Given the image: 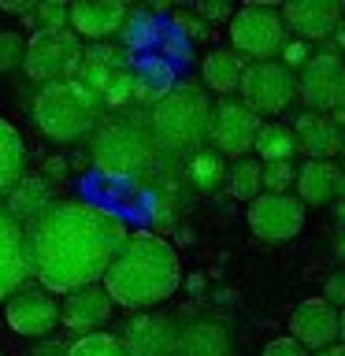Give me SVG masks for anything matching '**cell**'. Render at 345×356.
<instances>
[{
	"label": "cell",
	"instance_id": "1",
	"mask_svg": "<svg viewBox=\"0 0 345 356\" xmlns=\"http://www.w3.org/2000/svg\"><path fill=\"white\" fill-rule=\"evenodd\" d=\"M30 275L52 297H67L74 289L100 286L119 245L127 241V227L111 208L93 200H56L30 227H22Z\"/></svg>",
	"mask_w": 345,
	"mask_h": 356
},
{
	"label": "cell",
	"instance_id": "2",
	"mask_svg": "<svg viewBox=\"0 0 345 356\" xmlns=\"http://www.w3.org/2000/svg\"><path fill=\"white\" fill-rule=\"evenodd\" d=\"M182 286V264L175 245L156 230H134L119 245L115 260L108 264L100 289L111 297V305L130 312H149L163 305Z\"/></svg>",
	"mask_w": 345,
	"mask_h": 356
},
{
	"label": "cell",
	"instance_id": "3",
	"mask_svg": "<svg viewBox=\"0 0 345 356\" xmlns=\"http://www.w3.org/2000/svg\"><path fill=\"white\" fill-rule=\"evenodd\" d=\"M208 111L211 100L197 86H171L163 97H156L145 111V134L152 149L171 160H193L208 145Z\"/></svg>",
	"mask_w": 345,
	"mask_h": 356
},
{
	"label": "cell",
	"instance_id": "4",
	"mask_svg": "<svg viewBox=\"0 0 345 356\" xmlns=\"http://www.w3.org/2000/svg\"><path fill=\"white\" fill-rule=\"evenodd\" d=\"M97 119H100V100L78 82L45 86L33 100V122L56 145H74L89 138L97 130Z\"/></svg>",
	"mask_w": 345,
	"mask_h": 356
},
{
	"label": "cell",
	"instance_id": "5",
	"mask_svg": "<svg viewBox=\"0 0 345 356\" xmlns=\"http://www.w3.org/2000/svg\"><path fill=\"white\" fill-rule=\"evenodd\" d=\"M89 160L100 175L119 178V182H130V178H141L156 160V149L145 134L141 119L119 115L108 119L93 130V145H89Z\"/></svg>",
	"mask_w": 345,
	"mask_h": 356
},
{
	"label": "cell",
	"instance_id": "6",
	"mask_svg": "<svg viewBox=\"0 0 345 356\" xmlns=\"http://www.w3.org/2000/svg\"><path fill=\"white\" fill-rule=\"evenodd\" d=\"M230 33V52H238L241 60L252 63H267L282 52V44L289 41V30L282 15L271 4H245L234 8V15L227 22Z\"/></svg>",
	"mask_w": 345,
	"mask_h": 356
},
{
	"label": "cell",
	"instance_id": "7",
	"mask_svg": "<svg viewBox=\"0 0 345 356\" xmlns=\"http://www.w3.org/2000/svg\"><path fill=\"white\" fill-rule=\"evenodd\" d=\"M82 52H86V44L71 33V26L33 30V38H26V52H22V71H26V78H33V82H41V86L74 82Z\"/></svg>",
	"mask_w": 345,
	"mask_h": 356
},
{
	"label": "cell",
	"instance_id": "8",
	"mask_svg": "<svg viewBox=\"0 0 345 356\" xmlns=\"http://www.w3.org/2000/svg\"><path fill=\"white\" fill-rule=\"evenodd\" d=\"M238 93H241L238 100L252 111L256 119H264V115L278 119L297 100V74L286 71L278 60L249 63V67H245V74H241Z\"/></svg>",
	"mask_w": 345,
	"mask_h": 356
},
{
	"label": "cell",
	"instance_id": "9",
	"mask_svg": "<svg viewBox=\"0 0 345 356\" xmlns=\"http://www.w3.org/2000/svg\"><path fill=\"white\" fill-rule=\"evenodd\" d=\"M264 119H256L249 108L241 104L238 97H223L211 104L208 111V145L211 152L223 156V160H245L252 152L256 130H260Z\"/></svg>",
	"mask_w": 345,
	"mask_h": 356
},
{
	"label": "cell",
	"instance_id": "10",
	"mask_svg": "<svg viewBox=\"0 0 345 356\" xmlns=\"http://www.w3.org/2000/svg\"><path fill=\"white\" fill-rule=\"evenodd\" d=\"M297 97L305 100L308 111L330 115L345 100V60L334 49L312 52V60L297 74Z\"/></svg>",
	"mask_w": 345,
	"mask_h": 356
},
{
	"label": "cell",
	"instance_id": "11",
	"mask_svg": "<svg viewBox=\"0 0 345 356\" xmlns=\"http://www.w3.org/2000/svg\"><path fill=\"white\" fill-rule=\"evenodd\" d=\"M4 316H8V327L19 338L41 341L60 327V297H52L38 282H22L15 293L4 297Z\"/></svg>",
	"mask_w": 345,
	"mask_h": 356
},
{
	"label": "cell",
	"instance_id": "12",
	"mask_svg": "<svg viewBox=\"0 0 345 356\" xmlns=\"http://www.w3.org/2000/svg\"><path fill=\"white\" fill-rule=\"evenodd\" d=\"M245 219L260 241H294L305 230V204L294 193H260L256 200H249Z\"/></svg>",
	"mask_w": 345,
	"mask_h": 356
},
{
	"label": "cell",
	"instance_id": "13",
	"mask_svg": "<svg viewBox=\"0 0 345 356\" xmlns=\"http://www.w3.org/2000/svg\"><path fill=\"white\" fill-rule=\"evenodd\" d=\"M308 356L338 341V308H330L323 297H305L289 316V334Z\"/></svg>",
	"mask_w": 345,
	"mask_h": 356
},
{
	"label": "cell",
	"instance_id": "14",
	"mask_svg": "<svg viewBox=\"0 0 345 356\" xmlns=\"http://www.w3.org/2000/svg\"><path fill=\"white\" fill-rule=\"evenodd\" d=\"M122 349L127 356H175L178 349V327L163 312H138L127 330H122Z\"/></svg>",
	"mask_w": 345,
	"mask_h": 356
},
{
	"label": "cell",
	"instance_id": "15",
	"mask_svg": "<svg viewBox=\"0 0 345 356\" xmlns=\"http://www.w3.org/2000/svg\"><path fill=\"white\" fill-rule=\"evenodd\" d=\"M127 15H130V8L122 0H74L67 26H71V33L78 41L89 38L93 44H104L108 38H115L122 30Z\"/></svg>",
	"mask_w": 345,
	"mask_h": 356
},
{
	"label": "cell",
	"instance_id": "16",
	"mask_svg": "<svg viewBox=\"0 0 345 356\" xmlns=\"http://www.w3.org/2000/svg\"><path fill=\"white\" fill-rule=\"evenodd\" d=\"M115 316V305L100 286H86L74 289L60 300V323L74 334H100V327H108V319Z\"/></svg>",
	"mask_w": 345,
	"mask_h": 356
},
{
	"label": "cell",
	"instance_id": "17",
	"mask_svg": "<svg viewBox=\"0 0 345 356\" xmlns=\"http://www.w3.org/2000/svg\"><path fill=\"white\" fill-rule=\"evenodd\" d=\"M282 22L286 30L297 33V41H330L334 26L342 19V4L338 0H289L282 4Z\"/></svg>",
	"mask_w": 345,
	"mask_h": 356
},
{
	"label": "cell",
	"instance_id": "18",
	"mask_svg": "<svg viewBox=\"0 0 345 356\" xmlns=\"http://www.w3.org/2000/svg\"><path fill=\"white\" fill-rule=\"evenodd\" d=\"M294 149L305 152L308 160H330V156H342L345 149V134L330 115H319V111H305L297 115L294 127Z\"/></svg>",
	"mask_w": 345,
	"mask_h": 356
},
{
	"label": "cell",
	"instance_id": "19",
	"mask_svg": "<svg viewBox=\"0 0 345 356\" xmlns=\"http://www.w3.org/2000/svg\"><path fill=\"white\" fill-rule=\"evenodd\" d=\"M22 282H30V264H26V241L22 227L0 208V300L15 293Z\"/></svg>",
	"mask_w": 345,
	"mask_h": 356
},
{
	"label": "cell",
	"instance_id": "20",
	"mask_svg": "<svg viewBox=\"0 0 345 356\" xmlns=\"http://www.w3.org/2000/svg\"><path fill=\"white\" fill-rule=\"evenodd\" d=\"M52 189L56 186L49 182V175H22L19 182L8 189V204H0V208H4L19 227H30L41 211H49L56 204Z\"/></svg>",
	"mask_w": 345,
	"mask_h": 356
},
{
	"label": "cell",
	"instance_id": "21",
	"mask_svg": "<svg viewBox=\"0 0 345 356\" xmlns=\"http://www.w3.org/2000/svg\"><path fill=\"white\" fill-rule=\"evenodd\" d=\"M175 356H230V330L216 316H197L178 327Z\"/></svg>",
	"mask_w": 345,
	"mask_h": 356
},
{
	"label": "cell",
	"instance_id": "22",
	"mask_svg": "<svg viewBox=\"0 0 345 356\" xmlns=\"http://www.w3.org/2000/svg\"><path fill=\"white\" fill-rule=\"evenodd\" d=\"M338 178H342V167L334 160H305L294 175V189H297V200L305 208H323L338 197Z\"/></svg>",
	"mask_w": 345,
	"mask_h": 356
},
{
	"label": "cell",
	"instance_id": "23",
	"mask_svg": "<svg viewBox=\"0 0 345 356\" xmlns=\"http://www.w3.org/2000/svg\"><path fill=\"white\" fill-rule=\"evenodd\" d=\"M245 67H249V63H245L238 52L216 49V52H208L204 60H200V78H204V86L211 89V93L227 97V93H238Z\"/></svg>",
	"mask_w": 345,
	"mask_h": 356
},
{
	"label": "cell",
	"instance_id": "24",
	"mask_svg": "<svg viewBox=\"0 0 345 356\" xmlns=\"http://www.w3.org/2000/svg\"><path fill=\"white\" fill-rule=\"evenodd\" d=\"M26 175V145L22 134L0 115V197H8V189Z\"/></svg>",
	"mask_w": 345,
	"mask_h": 356
},
{
	"label": "cell",
	"instance_id": "25",
	"mask_svg": "<svg viewBox=\"0 0 345 356\" xmlns=\"http://www.w3.org/2000/svg\"><path fill=\"white\" fill-rule=\"evenodd\" d=\"M252 152L260 156V163H282V160H294V130L286 122H260L256 130V141H252Z\"/></svg>",
	"mask_w": 345,
	"mask_h": 356
},
{
	"label": "cell",
	"instance_id": "26",
	"mask_svg": "<svg viewBox=\"0 0 345 356\" xmlns=\"http://www.w3.org/2000/svg\"><path fill=\"white\" fill-rule=\"evenodd\" d=\"M260 171H264V163L252 160V156L234 160V163H227V178H223V186H227V193L234 200H256L264 193V189H260Z\"/></svg>",
	"mask_w": 345,
	"mask_h": 356
},
{
	"label": "cell",
	"instance_id": "27",
	"mask_svg": "<svg viewBox=\"0 0 345 356\" xmlns=\"http://www.w3.org/2000/svg\"><path fill=\"white\" fill-rule=\"evenodd\" d=\"M189 178H193L197 189H219L223 178H227V160L223 156H216L211 149H200L193 160H189Z\"/></svg>",
	"mask_w": 345,
	"mask_h": 356
},
{
	"label": "cell",
	"instance_id": "28",
	"mask_svg": "<svg viewBox=\"0 0 345 356\" xmlns=\"http://www.w3.org/2000/svg\"><path fill=\"white\" fill-rule=\"evenodd\" d=\"M63 356H127V349H122V341L115 338V334L100 330V334H86V338H78Z\"/></svg>",
	"mask_w": 345,
	"mask_h": 356
},
{
	"label": "cell",
	"instance_id": "29",
	"mask_svg": "<svg viewBox=\"0 0 345 356\" xmlns=\"http://www.w3.org/2000/svg\"><path fill=\"white\" fill-rule=\"evenodd\" d=\"M294 175H297L294 160L264 163V171H260V189H264V193H289V189H294Z\"/></svg>",
	"mask_w": 345,
	"mask_h": 356
},
{
	"label": "cell",
	"instance_id": "30",
	"mask_svg": "<svg viewBox=\"0 0 345 356\" xmlns=\"http://www.w3.org/2000/svg\"><path fill=\"white\" fill-rule=\"evenodd\" d=\"M22 52H26V38L15 30H0V74H11L22 67Z\"/></svg>",
	"mask_w": 345,
	"mask_h": 356
},
{
	"label": "cell",
	"instance_id": "31",
	"mask_svg": "<svg viewBox=\"0 0 345 356\" xmlns=\"http://www.w3.org/2000/svg\"><path fill=\"white\" fill-rule=\"evenodd\" d=\"M38 11H30V19L38 22V30H63L71 19V4L63 0H49V4H33Z\"/></svg>",
	"mask_w": 345,
	"mask_h": 356
},
{
	"label": "cell",
	"instance_id": "32",
	"mask_svg": "<svg viewBox=\"0 0 345 356\" xmlns=\"http://www.w3.org/2000/svg\"><path fill=\"white\" fill-rule=\"evenodd\" d=\"M312 60V44L308 41H297V38H289L282 44V52H278V63L286 67V71H297V67H305Z\"/></svg>",
	"mask_w": 345,
	"mask_h": 356
},
{
	"label": "cell",
	"instance_id": "33",
	"mask_svg": "<svg viewBox=\"0 0 345 356\" xmlns=\"http://www.w3.org/2000/svg\"><path fill=\"white\" fill-rule=\"evenodd\" d=\"M230 15H234L230 0H200L197 4V19L204 22H230Z\"/></svg>",
	"mask_w": 345,
	"mask_h": 356
},
{
	"label": "cell",
	"instance_id": "34",
	"mask_svg": "<svg viewBox=\"0 0 345 356\" xmlns=\"http://www.w3.org/2000/svg\"><path fill=\"white\" fill-rule=\"evenodd\" d=\"M323 300H327L330 308H345V271H334L327 282H323V293H319Z\"/></svg>",
	"mask_w": 345,
	"mask_h": 356
},
{
	"label": "cell",
	"instance_id": "35",
	"mask_svg": "<svg viewBox=\"0 0 345 356\" xmlns=\"http://www.w3.org/2000/svg\"><path fill=\"white\" fill-rule=\"evenodd\" d=\"M260 356H308L300 345L294 341V338H275V341H267L264 345V353Z\"/></svg>",
	"mask_w": 345,
	"mask_h": 356
},
{
	"label": "cell",
	"instance_id": "36",
	"mask_svg": "<svg viewBox=\"0 0 345 356\" xmlns=\"http://www.w3.org/2000/svg\"><path fill=\"white\" fill-rule=\"evenodd\" d=\"M330 41H334V52H345V11H342V19H338V26H334V33H330Z\"/></svg>",
	"mask_w": 345,
	"mask_h": 356
},
{
	"label": "cell",
	"instance_id": "37",
	"mask_svg": "<svg viewBox=\"0 0 345 356\" xmlns=\"http://www.w3.org/2000/svg\"><path fill=\"white\" fill-rule=\"evenodd\" d=\"M334 260L345 264V227H338V234H334Z\"/></svg>",
	"mask_w": 345,
	"mask_h": 356
},
{
	"label": "cell",
	"instance_id": "38",
	"mask_svg": "<svg viewBox=\"0 0 345 356\" xmlns=\"http://www.w3.org/2000/svg\"><path fill=\"white\" fill-rule=\"evenodd\" d=\"M178 26L189 30V33H200V22H197L193 15H178Z\"/></svg>",
	"mask_w": 345,
	"mask_h": 356
},
{
	"label": "cell",
	"instance_id": "39",
	"mask_svg": "<svg viewBox=\"0 0 345 356\" xmlns=\"http://www.w3.org/2000/svg\"><path fill=\"white\" fill-rule=\"evenodd\" d=\"M312 356H345V349L334 341V345H327V349H319V353H312Z\"/></svg>",
	"mask_w": 345,
	"mask_h": 356
},
{
	"label": "cell",
	"instance_id": "40",
	"mask_svg": "<svg viewBox=\"0 0 345 356\" xmlns=\"http://www.w3.org/2000/svg\"><path fill=\"white\" fill-rule=\"evenodd\" d=\"M338 345L345 349V308L338 312Z\"/></svg>",
	"mask_w": 345,
	"mask_h": 356
},
{
	"label": "cell",
	"instance_id": "41",
	"mask_svg": "<svg viewBox=\"0 0 345 356\" xmlns=\"http://www.w3.org/2000/svg\"><path fill=\"white\" fill-rule=\"evenodd\" d=\"M342 11H345V4H342Z\"/></svg>",
	"mask_w": 345,
	"mask_h": 356
},
{
	"label": "cell",
	"instance_id": "42",
	"mask_svg": "<svg viewBox=\"0 0 345 356\" xmlns=\"http://www.w3.org/2000/svg\"><path fill=\"white\" fill-rule=\"evenodd\" d=\"M342 156H345V149H342Z\"/></svg>",
	"mask_w": 345,
	"mask_h": 356
},
{
	"label": "cell",
	"instance_id": "43",
	"mask_svg": "<svg viewBox=\"0 0 345 356\" xmlns=\"http://www.w3.org/2000/svg\"><path fill=\"white\" fill-rule=\"evenodd\" d=\"M342 60H345V56H342Z\"/></svg>",
	"mask_w": 345,
	"mask_h": 356
}]
</instances>
